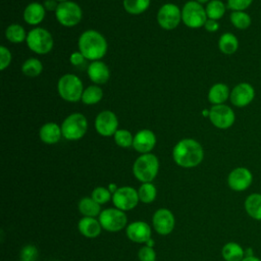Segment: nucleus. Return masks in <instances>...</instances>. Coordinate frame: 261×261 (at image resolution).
Returning a JSON list of instances; mask_svg holds the SVG:
<instances>
[{
  "instance_id": "obj_14",
  "label": "nucleus",
  "mask_w": 261,
  "mask_h": 261,
  "mask_svg": "<svg viewBox=\"0 0 261 261\" xmlns=\"http://www.w3.org/2000/svg\"><path fill=\"white\" fill-rule=\"evenodd\" d=\"M255 95L256 93L254 87L249 83L243 82L232 88L230 91L229 100L233 106L242 108L251 104L255 99Z\"/></svg>"
},
{
  "instance_id": "obj_19",
  "label": "nucleus",
  "mask_w": 261,
  "mask_h": 261,
  "mask_svg": "<svg viewBox=\"0 0 261 261\" xmlns=\"http://www.w3.org/2000/svg\"><path fill=\"white\" fill-rule=\"evenodd\" d=\"M88 75L93 83L97 85H101V84H105L109 80L110 71L108 66L104 62L96 60L89 65Z\"/></svg>"
},
{
  "instance_id": "obj_11",
  "label": "nucleus",
  "mask_w": 261,
  "mask_h": 261,
  "mask_svg": "<svg viewBox=\"0 0 261 261\" xmlns=\"http://www.w3.org/2000/svg\"><path fill=\"white\" fill-rule=\"evenodd\" d=\"M181 20V11L173 3H166L160 7L157 13L159 25L167 31L175 29Z\"/></svg>"
},
{
  "instance_id": "obj_1",
  "label": "nucleus",
  "mask_w": 261,
  "mask_h": 261,
  "mask_svg": "<svg viewBox=\"0 0 261 261\" xmlns=\"http://www.w3.org/2000/svg\"><path fill=\"white\" fill-rule=\"evenodd\" d=\"M174 162L185 168L199 165L204 158V150L199 142L193 139H184L176 143L172 150Z\"/></svg>"
},
{
  "instance_id": "obj_42",
  "label": "nucleus",
  "mask_w": 261,
  "mask_h": 261,
  "mask_svg": "<svg viewBox=\"0 0 261 261\" xmlns=\"http://www.w3.org/2000/svg\"><path fill=\"white\" fill-rule=\"evenodd\" d=\"M85 59H86V58L84 57V55H83L80 51L73 52V53L70 55V57H69L70 63L73 64V65H80V64H82Z\"/></svg>"
},
{
  "instance_id": "obj_20",
  "label": "nucleus",
  "mask_w": 261,
  "mask_h": 261,
  "mask_svg": "<svg viewBox=\"0 0 261 261\" xmlns=\"http://www.w3.org/2000/svg\"><path fill=\"white\" fill-rule=\"evenodd\" d=\"M45 17V7L39 2L28 4L23 11V19L27 23L36 25L43 21Z\"/></svg>"
},
{
  "instance_id": "obj_44",
  "label": "nucleus",
  "mask_w": 261,
  "mask_h": 261,
  "mask_svg": "<svg viewBox=\"0 0 261 261\" xmlns=\"http://www.w3.org/2000/svg\"><path fill=\"white\" fill-rule=\"evenodd\" d=\"M242 261H261V259L255 255L253 256H245V258Z\"/></svg>"
},
{
  "instance_id": "obj_34",
  "label": "nucleus",
  "mask_w": 261,
  "mask_h": 261,
  "mask_svg": "<svg viewBox=\"0 0 261 261\" xmlns=\"http://www.w3.org/2000/svg\"><path fill=\"white\" fill-rule=\"evenodd\" d=\"M156 188L152 182H143L138 191L139 199L145 204L152 203L156 198Z\"/></svg>"
},
{
  "instance_id": "obj_30",
  "label": "nucleus",
  "mask_w": 261,
  "mask_h": 261,
  "mask_svg": "<svg viewBox=\"0 0 261 261\" xmlns=\"http://www.w3.org/2000/svg\"><path fill=\"white\" fill-rule=\"evenodd\" d=\"M102 97H103V91L100 87H98V86H89L83 92L82 101H83L84 104L94 105V104L100 102Z\"/></svg>"
},
{
  "instance_id": "obj_9",
  "label": "nucleus",
  "mask_w": 261,
  "mask_h": 261,
  "mask_svg": "<svg viewBox=\"0 0 261 261\" xmlns=\"http://www.w3.org/2000/svg\"><path fill=\"white\" fill-rule=\"evenodd\" d=\"M209 119L211 123L220 129H227L233 125L236 120L234 111L225 104L213 105L209 109Z\"/></svg>"
},
{
  "instance_id": "obj_28",
  "label": "nucleus",
  "mask_w": 261,
  "mask_h": 261,
  "mask_svg": "<svg viewBox=\"0 0 261 261\" xmlns=\"http://www.w3.org/2000/svg\"><path fill=\"white\" fill-rule=\"evenodd\" d=\"M231 24L238 30H247L252 23V18L246 11H231L229 15Z\"/></svg>"
},
{
  "instance_id": "obj_45",
  "label": "nucleus",
  "mask_w": 261,
  "mask_h": 261,
  "mask_svg": "<svg viewBox=\"0 0 261 261\" xmlns=\"http://www.w3.org/2000/svg\"><path fill=\"white\" fill-rule=\"evenodd\" d=\"M116 190H117V188H116L115 185H113V184L109 185V191H110V192H112V193L114 194V193L116 192Z\"/></svg>"
},
{
  "instance_id": "obj_37",
  "label": "nucleus",
  "mask_w": 261,
  "mask_h": 261,
  "mask_svg": "<svg viewBox=\"0 0 261 261\" xmlns=\"http://www.w3.org/2000/svg\"><path fill=\"white\" fill-rule=\"evenodd\" d=\"M252 3L253 0H227L226 6L231 11H245Z\"/></svg>"
},
{
  "instance_id": "obj_3",
  "label": "nucleus",
  "mask_w": 261,
  "mask_h": 261,
  "mask_svg": "<svg viewBox=\"0 0 261 261\" xmlns=\"http://www.w3.org/2000/svg\"><path fill=\"white\" fill-rule=\"evenodd\" d=\"M158 169V158L151 153H146L139 156L133 166V171L136 178L142 182H151L156 177Z\"/></svg>"
},
{
  "instance_id": "obj_43",
  "label": "nucleus",
  "mask_w": 261,
  "mask_h": 261,
  "mask_svg": "<svg viewBox=\"0 0 261 261\" xmlns=\"http://www.w3.org/2000/svg\"><path fill=\"white\" fill-rule=\"evenodd\" d=\"M58 4H56V0H47L44 3V7L48 10H56Z\"/></svg>"
},
{
  "instance_id": "obj_40",
  "label": "nucleus",
  "mask_w": 261,
  "mask_h": 261,
  "mask_svg": "<svg viewBox=\"0 0 261 261\" xmlns=\"http://www.w3.org/2000/svg\"><path fill=\"white\" fill-rule=\"evenodd\" d=\"M11 62V53L10 51L4 47H0V69L4 70Z\"/></svg>"
},
{
  "instance_id": "obj_41",
  "label": "nucleus",
  "mask_w": 261,
  "mask_h": 261,
  "mask_svg": "<svg viewBox=\"0 0 261 261\" xmlns=\"http://www.w3.org/2000/svg\"><path fill=\"white\" fill-rule=\"evenodd\" d=\"M204 28L206 31L210 32V33H214L216 31H218L219 29V23L217 20H214V19H210L208 18L204 24Z\"/></svg>"
},
{
  "instance_id": "obj_8",
  "label": "nucleus",
  "mask_w": 261,
  "mask_h": 261,
  "mask_svg": "<svg viewBox=\"0 0 261 261\" xmlns=\"http://www.w3.org/2000/svg\"><path fill=\"white\" fill-rule=\"evenodd\" d=\"M55 16L58 22L64 27H73L77 24L83 17V11L79 4L72 1L58 3L55 10Z\"/></svg>"
},
{
  "instance_id": "obj_46",
  "label": "nucleus",
  "mask_w": 261,
  "mask_h": 261,
  "mask_svg": "<svg viewBox=\"0 0 261 261\" xmlns=\"http://www.w3.org/2000/svg\"><path fill=\"white\" fill-rule=\"evenodd\" d=\"M195 1H197L200 4H204V3H208L210 0H195Z\"/></svg>"
},
{
  "instance_id": "obj_10",
  "label": "nucleus",
  "mask_w": 261,
  "mask_h": 261,
  "mask_svg": "<svg viewBox=\"0 0 261 261\" xmlns=\"http://www.w3.org/2000/svg\"><path fill=\"white\" fill-rule=\"evenodd\" d=\"M99 221L104 229L108 231H118L125 226L127 219L122 210L108 208L99 214Z\"/></svg>"
},
{
  "instance_id": "obj_26",
  "label": "nucleus",
  "mask_w": 261,
  "mask_h": 261,
  "mask_svg": "<svg viewBox=\"0 0 261 261\" xmlns=\"http://www.w3.org/2000/svg\"><path fill=\"white\" fill-rule=\"evenodd\" d=\"M218 48L225 55H232L239 49V40L232 33H224L218 40Z\"/></svg>"
},
{
  "instance_id": "obj_35",
  "label": "nucleus",
  "mask_w": 261,
  "mask_h": 261,
  "mask_svg": "<svg viewBox=\"0 0 261 261\" xmlns=\"http://www.w3.org/2000/svg\"><path fill=\"white\" fill-rule=\"evenodd\" d=\"M115 143L122 148H128L133 146L134 137L127 129H117L114 134Z\"/></svg>"
},
{
  "instance_id": "obj_17",
  "label": "nucleus",
  "mask_w": 261,
  "mask_h": 261,
  "mask_svg": "<svg viewBox=\"0 0 261 261\" xmlns=\"http://www.w3.org/2000/svg\"><path fill=\"white\" fill-rule=\"evenodd\" d=\"M156 145V136L150 129H141L135 137L133 142V147L136 151L146 154L149 153Z\"/></svg>"
},
{
  "instance_id": "obj_13",
  "label": "nucleus",
  "mask_w": 261,
  "mask_h": 261,
  "mask_svg": "<svg viewBox=\"0 0 261 261\" xmlns=\"http://www.w3.org/2000/svg\"><path fill=\"white\" fill-rule=\"evenodd\" d=\"M139 194L132 187H121L112 195V201L115 207L122 211L132 210L138 205Z\"/></svg>"
},
{
  "instance_id": "obj_31",
  "label": "nucleus",
  "mask_w": 261,
  "mask_h": 261,
  "mask_svg": "<svg viewBox=\"0 0 261 261\" xmlns=\"http://www.w3.org/2000/svg\"><path fill=\"white\" fill-rule=\"evenodd\" d=\"M27 36L24 29L17 23L8 25L5 31V37L11 43H21L27 40Z\"/></svg>"
},
{
  "instance_id": "obj_16",
  "label": "nucleus",
  "mask_w": 261,
  "mask_h": 261,
  "mask_svg": "<svg viewBox=\"0 0 261 261\" xmlns=\"http://www.w3.org/2000/svg\"><path fill=\"white\" fill-rule=\"evenodd\" d=\"M153 226L155 230L162 236L170 233L174 227V216L168 209H158L153 215Z\"/></svg>"
},
{
  "instance_id": "obj_29",
  "label": "nucleus",
  "mask_w": 261,
  "mask_h": 261,
  "mask_svg": "<svg viewBox=\"0 0 261 261\" xmlns=\"http://www.w3.org/2000/svg\"><path fill=\"white\" fill-rule=\"evenodd\" d=\"M205 10L208 18L218 20L224 15L226 6L221 0H210L206 5Z\"/></svg>"
},
{
  "instance_id": "obj_6",
  "label": "nucleus",
  "mask_w": 261,
  "mask_h": 261,
  "mask_svg": "<svg viewBox=\"0 0 261 261\" xmlns=\"http://www.w3.org/2000/svg\"><path fill=\"white\" fill-rule=\"evenodd\" d=\"M28 47L37 54H47L53 47V38L51 34L43 28L31 30L27 36Z\"/></svg>"
},
{
  "instance_id": "obj_27",
  "label": "nucleus",
  "mask_w": 261,
  "mask_h": 261,
  "mask_svg": "<svg viewBox=\"0 0 261 261\" xmlns=\"http://www.w3.org/2000/svg\"><path fill=\"white\" fill-rule=\"evenodd\" d=\"M80 212L87 217H95L100 214V204H98L93 198H83L79 203Z\"/></svg>"
},
{
  "instance_id": "obj_22",
  "label": "nucleus",
  "mask_w": 261,
  "mask_h": 261,
  "mask_svg": "<svg viewBox=\"0 0 261 261\" xmlns=\"http://www.w3.org/2000/svg\"><path fill=\"white\" fill-rule=\"evenodd\" d=\"M230 91L227 85L223 83L214 84L208 92V100L212 105L224 104V102L229 99Z\"/></svg>"
},
{
  "instance_id": "obj_39",
  "label": "nucleus",
  "mask_w": 261,
  "mask_h": 261,
  "mask_svg": "<svg viewBox=\"0 0 261 261\" xmlns=\"http://www.w3.org/2000/svg\"><path fill=\"white\" fill-rule=\"evenodd\" d=\"M139 259L141 261H155L156 260V253L152 247L145 246L140 249L139 251Z\"/></svg>"
},
{
  "instance_id": "obj_2",
  "label": "nucleus",
  "mask_w": 261,
  "mask_h": 261,
  "mask_svg": "<svg viewBox=\"0 0 261 261\" xmlns=\"http://www.w3.org/2000/svg\"><path fill=\"white\" fill-rule=\"evenodd\" d=\"M79 51L89 60H99L107 52L106 39L97 31L88 30L79 38Z\"/></svg>"
},
{
  "instance_id": "obj_25",
  "label": "nucleus",
  "mask_w": 261,
  "mask_h": 261,
  "mask_svg": "<svg viewBox=\"0 0 261 261\" xmlns=\"http://www.w3.org/2000/svg\"><path fill=\"white\" fill-rule=\"evenodd\" d=\"M221 255L225 261H242L245 258V250L240 244L228 242L222 247Z\"/></svg>"
},
{
  "instance_id": "obj_47",
  "label": "nucleus",
  "mask_w": 261,
  "mask_h": 261,
  "mask_svg": "<svg viewBox=\"0 0 261 261\" xmlns=\"http://www.w3.org/2000/svg\"><path fill=\"white\" fill-rule=\"evenodd\" d=\"M56 1H59V2H64V1H67V0H56Z\"/></svg>"
},
{
  "instance_id": "obj_33",
  "label": "nucleus",
  "mask_w": 261,
  "mask_h": 261,
  "mask_svg": "<svg viewBox=\"0 0 261 261\" xmlns=\"http://www.w3.org/2000/svg\"><path fill=\"white\" fill-rule=\"evenodd\" d=\"M43 70V65L41 61L37 58H29L22 63L21 71L24 75L30 77L38 76Z\"/></svg>"
},
{
  "instance_id": "obj_7",
  "label": "nucleus",
  "mask_w": 261,
  "mask_h": 261,
  "mask_svg": "<svg viewBox=\"0 0 261 261\" xmlns=\"http://www.w3.org/2000/svg\"><path fill=\"white\" fill-rule=\"evenodd\" d=\"M207 19L206 10L202 4L197 1H188L184 5L181 9V20L187 27L191 29L204 27Z\"/></svg>"
},
{
  "instance_id": "obj_24",
  "label": "nucleus",
  "mask_w": 261,
  "mask_h": 261,
  "mask_svg": "<svg viewBox=\"0 0 261 261\" xmlns=\"http://www.w3.org/2000/svg\"><path fill=\"white\" fill-rule=\"evenodd\" d=\"M244 207L252 219L261 221V193L250 194L245 200Z\"/></svg>"
},
{
  "instance_id": "obj_4",
  "label": "nucleus",
  "mask_w": 261,
  "mask_h": 261,
  "mask_svg": "<svg viewBox=\"0 0 261 261\" xmlns=\"http://www.w3.org/2000/svg\"><path fill=\"white\" fill-rule=\"evenodd\" d=\"M57 90L60 97L67 102H77L84 92L82 81L72 73H66L59 79Z\"/></svg>"
},
{
  "instance_id": "obj_23",
  "label": "nucleus",
  "mask_w": 261,
  "mask_h": 261,
  "mask_svg": "<svg viewBox=\"0 0 261 261\" xmlns=\"http://www.w3.org/2000/svg\"><path fill=\"white\" fill-rule=\"evenodd\" d=\"M80 232L85 236L86 238H96L101 232V223L99 220L95 219L94 217H87L85 216L79 221L77 224Z\"/></svg>"
},
{
  "instance_id": "obj_18",
  "label": "nucleus",
  "mask_w": 261,
  "mask_h": 261,
  "mask_svg": "<svg viewBox=\"0 0 261 261\" xmlns=\"http://www.w3.org/2000/svg\"><path fill=\"white\" fill-rule=\"evenodd\" d=\"M126 236L135 243H147L151 239V228L144 221H135L127 225Z\"/></svg>"
},
{
  "instance_id": "obj_15",
  "label": "nucleus",
  "mask_w": 261,
  "mask_h": 261,
  "mask_svg": "<svg viewBox=\"0 0 261 261\" xmlns=\"http://www.w3.org/2000/svg\"><path fill=\"white\" fill-rule=\"evenodd\" d=\"M118 120L116 115L110 110L101 111L95 119V128L103 137L114 136L117 130Z\"/></svg>"
},
{
  "instance_id": "obj_21",
  "label": "nucleus",
  "mask_w": 261,
  "mask_h": 261,
  "mask_svg": "<svg viewBox=\"0 0 261 261\" xmlns=\"http://www.w3.org/2000/svg\"><path fill=\"white\" fill-rule=\"evenodd\" d=\"M39 136L41 141L45 144H56L62 136L61 126H59L55 122H47L43 126H41Z\"/></svg>"
},
{
  "instance_id": "obj_5",
  "label": "nucleus",
  "mask_w": 261,
  "mask_h": 261,
  "mask_svg": "<svg viewBox=\"0 0 261 261\" xmlns=\"http://www.w3.org/2000/svg\"><path fill=\"white\" fill-rule=\"evenodd\" d=\"M88 128V121L82 113H72L68 115L61 124L62 137L69 141H75L83 138Z\"/></svg>"
},
{
  "instance_id": "obj_12",
  "label": "nucleus",
  "mask_w": 261,
  "mask_h": 261,
  "mask_svg": "<svg viewBox=\"0 0 261 261\" xmlns=\"http://www.w3.org/2000/svg\"><path fill=\"white\" fill-rule=\"evenodd\" d=\"M253 182L252 171L244 166L236 167L227 176L228 187L236 192H244L250 188Z\"/></svg>"
},
{
  "instance_id": "obj_32",
  "label": "nucleus",
  "mask_w": 261,
  "mask_h": 261,
  "mask_svg": "<svg viewBox=\"0 0 261 261\" xmlns=\"http://www.w3.org/2000/svg\"><path fill=\"white\" fill-rule=\"evenodd\" d=\"M150 5V0H123V7L129 14H141L145 12Z\"/></svg>"
},
{
  "instance_id": "obj_38",
  "label": "nucleus",
  "mask_w": 261,
  "mask_h": 261,
  "mask_svg": "<svg viewBox=\"0 0 261 261\" xmlns=\"http://www.w3.org/2000/svg\"><path fill=\"white\" fill-rule=\"evenodd\" d=\"M38 256V250L33 245L25 246L20 253L21 261H35Z\"/></svg>"
},
{
  "instance_id": "obj_36",
  "label": "nucleus",
  "mask_w": 261,
  "mask_h": 261,
  "mask_svg": "<svg viewBox=\"0 0 261 261\" xmlns=\"http://www.w3.org/2000/svg\"><path fill=\"white\" fill-rule=\"evenodd\" d=\"M92 198L98 203V204H104L108 202L111 198L110 191L104 187H98L96 188L92 193Z\"/></svg>"
}]
</instances>
